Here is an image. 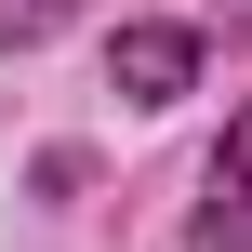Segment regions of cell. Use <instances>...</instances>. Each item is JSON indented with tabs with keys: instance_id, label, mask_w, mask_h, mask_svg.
<instances>
[{
	"instance_id": "6da1fadb",
	"label": "cell",
	"mask_w": 252,
	"mask_h": 252,
	"mask_svg": "<svg viewBox=\"0 0 252 252\" xmlns=\"http://www.w3.org/2000/svg\"><path fill=\"white\" fill-rule=\"evenodd\" d=\"M186 80H199V27H120L106 40V93L120 106H173Z\"/></svg>"
},
{
	"instance_id": "7a4b0ae2",
	"label": "cell",
	"mask_w": 252,
	"mask_h": 252,
	"mask_svg": "<svg viewBox=\"0 0 252 252\" xmlns=\"http://www.w3.org/2000/svg\"><path fill=\"white\" fill-rule=\"evenodd\" d=\"M199 252H252V186L213 159V199H199Z\"/></svg>"
},
{
	"instance_id": "3957f363",
	"label": "cell",
	"mask_w": 252,
	"mask_h": 252,
	"mask_svg": "<svg viewBox=\"0 0 252 252\" xmlns=\"http://www.w3.org/2000/svg\"><path fill=\"white\" fill-rule=\"evenodd\" d=\"M66 13H80V0H0V40H53Z\"/></svg>"
},
{
	"instance_id": "277c9868",
	"label": "cell",
	"mask_w": 252,
	"mask_h": 252,
	"mask_svg": "<svg viewBox=\"0 0 252 252\" xmlns=\"http://www.w3.org/2000/svg\"><path fill=\"white\" fill-rule=\"evenodd\" d=\"M226 173H239V186H252V106H239V133H226Z\"/></svg>"
}]
</instances>
